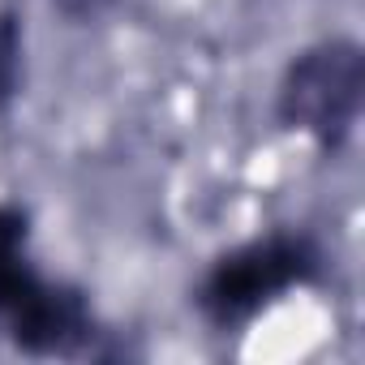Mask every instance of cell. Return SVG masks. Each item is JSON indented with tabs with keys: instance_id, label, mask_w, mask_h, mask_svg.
Here are the masks:
<instances>
[{
	"instance_id": "277c9868",
	"label": "cell",
	"mask_w": 365,
	"mask_h": 365,
	"mask_svg": "<svg viewBox=\"0 0 365 365\" xmlns=\"http://www.w3.org/2000/svg\"><path fill=\"white\" fill-rule=\"evenodd\" d=\"M26 73V26L18 9H0V116L22 95Z\"/></svg>"
},
{
	"instance_id": "6da1fadb",
	"label": "cell",
	"mask_w": 365,
	"mask_h": 365,
	"mask_svg": "<svg viewBox=\"0 0 365 365\" xmlns=\"http://www.w3.org/2000/svg\"><path fill=\"white\" fill-rule=\"evenodd\" d=\"M327 271V254L305 228L258 232L207 262L190 301L211 331H241L284 297L314 288Z\"/></svg>"
},
{
	"instance_id": "5b68a950",
	"label": "cell",
	"mask_w": 365,
	"mask_h": 365,
	"mask_svg": "<svg viewBox=\"0 0 365 365\" xmlns=\"http://www.w3.org/2000/svg\"><path fill=\"white\" fill-rule=\"evenodd\" d=\"M52 14L65 18L69 26H91V22H103L120 0H48Z\"/></svg>"
},
{
	"instance_id": "7a4b0ae2",
	"label": "cell",
	"mask_w": 365,
	"mask_h": 365,
	"mask_svg": "<svg viewBox=\"0 0 365 365\" xmlns=\"http://www.w3.org/2000/svg\"><path fill=\"white\" fill-rule=\"evenodd\" d=\"M365 112V48L352 35H327L292 52L275 82V120L327 155H339Z\"/></svg>"
},
{
	"instance_id": "3957f363",
	"label": "cell",
	"mask_w": 365,
	"mask_h": 365,
	"mask_svg": "<svg viewBox=\"0 0 365 365\" xmlns=\"http://www.w3.org/2000/svg\"><path fill=\"white\" fill-rule=\"evenodd\" d=\"M103 327L95 318V305L82 288L65 284V279H43L35 288V297L9 318L5 339L39 361H73V356H91L99 344Z\"/></svg>"
}]
</instances>
